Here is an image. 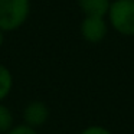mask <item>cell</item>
I'll return each mask as SVG.
<instances>
[{"instance_id":"obj_1","label":"cell","mask_w":134,"mask_h":134,"mask_svg":"<svg viewBox=\"0 0 134 134\" xmlns=\"http://www.w3.org/2000/svg\"><path fill=\"white\" fill-rule=\"evenodd\" d=\"M30 15V0H0V29L18 30Z\"/></svg>"},{"instance_id":"obj_2","label":"cell","mask_w":134,"mask_h":134,"mask_svg":"<svg viewBox=\"0 0 134 134\" xmlns=\"http://www.w3.org/2000/svg\"><path fill=\"white\" fill-rule=\"evenodd\" d=\"M108 25L121 36H134V2L113 0L107 13Z\"/></svg>"},{"instance_id":"obj_3","label":"cell","mask_w":134,"mask_h":134,"mask_svg":"<svg viewBox=\"0 0 134 134\" xmlns=\"http://www.w3.org/2000/svg\"><path fill=\"white\" fill-rule=\"evenodd\" d=\"M108 20L104 16H85L81 22V36L88 43H99L108 35Z\"/></svg>"},{"instance_id":"obj_4","label":"cell","mask_w":134,"mask_h":134,"mask_svg":"<svg viewBox=\"0 0 134 134\" xmlns=\"http://www.w3.org/2000/svg\"><path fill=\"white\" fill-rule=\"evenodd\" d=\"M49 108L45 104L43 101H39V99H35V101H30L29 104L25 107L23 110V121L26 125L32 128H39L45 124V122L49 120Z\"/></svg>"},{"instance_id":"obj_5","label":"cell","mask_w":134,"mask_h":134,"mask_svg":"<svg viewBox=\"0 0 134 134\" xmlns=\"http://www.w3.org/2000/svg\"><path fill=\"white\" fill-rule=\"evenodd\" d=\"M113 0H76L78 7L85 16H104L110 10Z\"/></svg>"},{"instance_id":"obj_6","label":"cell","mask_w":134,"mask_h":134,"mask_svg":"<svg viewBox=\"0 0 134 134\" xmlns=\"http://www.w3.org/2000/svg\"><path fill=\"white\" fill-rule=\"evenodd\" d=\"M13 90V75L6 65L0 64V102L9 97Z\"/></svg>"},{"instance_id":"obj_7","label":"cell","mask_w":134,"mask_h":134,"mask_svg":"<svg viewBox=\"0 0 134 134\" xmlns=\"http://www.w3.org/2000/svg\"><path fill=\"white\" fill-rule=\"evenodd\" d=\"M13 127V114L7 105L0 102V134H6Z\"/></svg>"},{"instance_id":"obj_8","label":"cell","mask_w":134,"mask_h":134,"mask_svg":"<svg viewBox=\"0 0 134 134\" xmlns=\"http://www.w3.org/2000/svg\"><path fill=\"white\" fill-rule=\"evenodd\" d=\"M79 134H113V133H111L107 127H104V125L94 124V125H88V127H85Z\"/></svg>"},{"instance_id":"obj_9","label":"cell","mask_w":134,"mask_h":134,"mask_svg":"<svg viewBox=\"0 0 134 134\" xmlns=\"http://www.w3.org/2000/svg\"><path fill=\"white\" fill-rule=\"evenodd\" d=\"M6 134H38L35 128L29 127L26 124H19V125H13Z\"/></svg>"},{"instance_id":"obj_10","label":"cell","mask_w":134,"mask_h":134,"mask_svg":"<svg viewBox=\"0 0 134 134\" xmlns=\"http://www.w3.org/2000/svg\"><path fill=\"white\" fill-rule=\"evenodd\" d=\"M3 42H4V32L0 29V48L3 46Z\"/></svg>"},{"instance_id":"obj_11","label":"cell","mask_w":134,"mask_h":134,"mask_svg":"<svg viewBox=\"0 0 134 134\" xmlns=\"http://www.w3.org/2000/svg\"><path fill=\"white\" fill-rule=\"evenodd\" d=\"M131 2H134V0H131Z\"/></svg>"}]
</instances>
